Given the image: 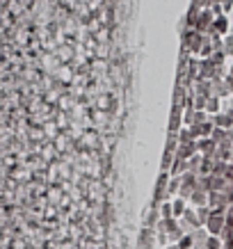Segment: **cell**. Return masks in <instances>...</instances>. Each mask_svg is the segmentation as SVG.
Masks as SVG:
<instances>
[{
  "mask_svg": "<svg viewBox=\"0 0 233 249\" xmlns=\"http://www.w3.org/2000/svg\"><path fill=\"white\" fill-rule=\"evenodd\" d=\"M217 110H219V98L208 96V101H206V112H215V114H217Z\"/></svg>",
  "mask_w": 233,
  "mask_h": 249,
  "instance_id": "5b68a950",
  "label": "cell"
},
{
  "mask_svg": "<svg viewBox=\"0 0 233 249\" xmlns=\"http://www.w3.org/2000/svg\"><path fill=\"white\" fill-rule=\"evenodd\" d=\"M222 51H224V55H233V35H226V37H224Z\"/></svg>",
  "mask_w": 233,
  "mask_h": 249,
  "instance_id": "8992f818",
  "label": "cell"
},
{
  "mask_svg": "<svg viewBox=\"0 0 233 249\" xmlns=\"http://www.w3.org/2000/svg\"><path fill=\"white\" fill-rule=\"evenodd\" d=\"M192 235H183V238H180L179 242H176V247L179 249H192Z\"/></svg>",
  "mask_w": 233,
  "mask_h": 249,
  "instance_id": "52a82bcc",
  "label": "cell"
},
{
  "mask_svg": "<svg viewBox=\"0 0 233 249\" xmlns=\"http://www.w3.org/2000/svg\"><path fill=\"white\" fill-rule=\"evenodd\" d=\"M203 249H222V238H219V235H208Z\"/></svg>",
  "mask_w": 233,
  "mask_h": 249,
  "instance_id": "277c9868",
  "label": "cell"
},
{
  "mask_svg": "<svg viewBox=\"0 0 233 249\" xmlns=\"http://www.w3.org/2000/svg\"><path fill=\"white\" fill-rule=\"evenodd\" d=\"M160 215L165 219H172L174 215H172V204H162V211H160Z\"/></svg>",
  "mask_w": 233,
  "mask_h": 249,
  "instance_id": "ba28073f",
  "label": "cell"
},
{
  "mask_svg": "<svg viewBox=\"0 0 233 249\" xmlns=\"http://www.w3.org/2000/svg\"><path fill=\"white\" fill-rule=\"evenodd\" d=\"M203 227H206L208 235H222V231H224V227H226V219H224V215L211 211V217H208V222H206Z\"/></svg>",
  "mask_w": 233,
  "mask_h": 249,
  "instance_id": "6da1fadb",
  "label": "cell"
},
{
  "mask_svg": "<svg viewBox=\"0 0 233 249\" xmlns=\"http://www.w3.org/2000/svg\"><path fill=\"white\" fill-rule=\"evenodd\" d=\"M167 249H179V247H176V245H172V247H167Z\"/></svg>",
  "mask_w": 233,
  "mask_h": 249,
  "instance_id": "9c48e42d",
  "label": "cell"
},
{
  "mask_svg": "<svg viewBox=\"0 0 233 249\" xmlns=\"http://www.w3.org/2000/svg\"><path fill=\"white\" fill-rule=\"evenodd\" d=\"M185 199H174V204H172V215L174 217H183L185 215Z\"/></svg>",
  "mask_w": 233,
  "mask_h": 249,
  "instance_id": "3957f363",
  "label": "cell"
},
{
  "mask_svg": "<svg viewBox=\"0 0 233 249\" xmlns=\"http://www.w3.org/2000/svg\"><path fill=\"white\" fill-rule=\"evenodd\" d=\"M229 30H231V25H229V18H226L224 14H222V16H215V21H213V32L222 37V35H226ZM213 32H211V35H213Z\"/></svg>",
  "mask_w": 233,
  "mask_h": 249,
  "instance_id": "7a4b0ae2",
  "label": "cell"
}]
</instances>
